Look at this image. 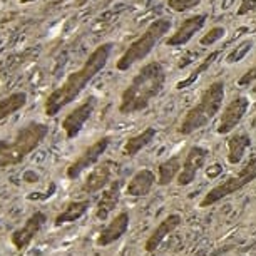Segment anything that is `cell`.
I'll use <instances>...</instances> for the list:
<instances>
[{
    "label": "cell",
    "mask_w": 256,
    "mask_h": 256,
    "mask_svg": "<svg viewBox=\"0 0 256 256\" xmlns=\"http://www.w3.org/2000/svg\"><path fill=\"white\" fill-rule=\"evenodd\" d=\"M251 146V139L248 134H234L228 139V161L230 164H240L246 149Z\"/></svg>",
    "instance_id": "d6986e66"
},
{
    "label": "cell",
    "mask_w": 256,
    "mask_h": 256,
    "mask_svg": "<svg viewBox=\"0 0 256 256\" xmlns=\"http://www.w3.org/2000/svg\"><path fill=\"white\" fill-rule=\"evenodd\" d=\"M112 169H114L112 161H106L102 164H99V166H96L88 174L86 181L82 182V186H80L82 192L92 194V192L100 191L104 186H108V182L110 181V176H112Z\"/></svg>",
    "instance_id": "4fadbf2b"
},
{
    "label": "cell",
    "mask_w": 256,
    "mask_h": 256,
    "mask_svg": "<svg viewBox=\"0 0 256 256\" xmlns=\"http://www.w3.org/2000/svg\"><path fill=\"white\" fill-rule=\"evenodd\" d=\"M206 24V16L201 14V16H192V17H188L186 20H182V24L180 26V28L172 34L171 37L166 40V44L169 47H181L188 44L191 40L192 36L196 32H200Z\"/></svg>",
    "instance_id": "7c38bea8"
},
{
    "label": "cell",
    "mask_w": 256,
    "mask_h": 256,
    "mask_svg": "<svg viewBox=\"0 0 256 256\" xmlns=\"http://www.w3.org/2000/svg\"><path fill=\"white\" fill-rule=\"evenodd\" d=\"M156 181V176L151 169H142V171H138L136 174L132 176V180L129 181L128 184V192L129 196H134V198H139V196H146L151 188Z\"/></svg>",
    "instance_id": "e0dca14e"
},
{
    "label": "cell",
    "mask_w": 256,
    "mask_h": 256,
    "mask_svg": "<svg viewBox=\"0 0 256 256\" xmlns=\"http://www.w3.org/2000/svg\"><path fill=\"white\" fill-rule=\"evenodd\" d=\"M181 168L182 166H181V158L180 156H172V158H169L168 161L161 162L158 168V172H159L158 184H161V186L169 184V182L180 174Z\"/></svg>",
    "instance_id": "7402d4cb"
},
{
    "label": "cell",
    "mask_w": 256,
    "mask_h": 256,
    "mask_svg": "<svg viewBox=\"0 0 256 256\" xmlns=\"http://www.w3.org/2000/svg\"><path fill=\"white\" fill-rule=\"evenodd\" d=\"M224 37V28L223 27H212L210 32L204 34L201 37V46H212L214 42H218L220 38Z\"/></svg>",
    "instance_id": "484cf974"
},
{
    "label": "cell",
    "mask_w": 256,
    "mask_h": 256,
    "mask_svg": "<svg viewBox=\"0 0 256 256\" xmlns=\"http://www.w3.org/2000/svg\"><path fill=\"white\" fill-rule=\"evenodd\" d=\"M96 104H98V99L90 96V98L82 100L74 110H70V112L66 116L64 120H62V129H64L67 139H74L79 136L84 124L88 122L90 119V116H92Z\"/></svg>",
    "instance_id": "52a82bcc"
},
{
    "label": "cell",
    "mask_w": 256,
    "mask_h": 256,
    "mask_svg": "<svg viewBox=\"0 0 256 256\" xmlns=\"http://www.w3.org/2000/svg\"><path fill=\"white\" fill-rule=\"evenodd\" d=\"M20 4H30V2H36V0H18Z\"/></svg>",
    "instance_id": "4dcf8cb0"
},
{
    "label": "cell",
    "mask_w": 256,
    "mask_h": 256,
    "mask_svg": "<svg viewBox=\"0 0 256 256\" xmlns=\"http://www.w3.org/2000/svg\"><path fill=\"white\" fill-rule=\"evenodd\" d=\"M166 82V70L161 62L152 60L142 66L134 79L120 96L119 112L134 114L149 108V102L158 98Z\"/></svg>",
    "instance_id": "7a4b0ae2"
},
{
    "label": "cell",
    "mask_w": 256,
    "mask_h": 256,
    "mask_svg": "<svg viewBox=\"0 0 256 256\" xmlns=\"http://www.w3.org/2000/svg\"><path fill=\"white\" fill-rule=\"evenodd\" d=\"M251 49H253V40H250V38L248 40H243L241 44H238L236 49H233L230 52L228 57H226V62H228V64H234V62L243 60Z\"/></svg>",
    "instance_id": "603a6c76"
},
{
    "label": "cell",
    "mask_w": 256,
    "mask_h": 256,
    "mask_svg": "<svg viewBox=\"0 0 256 256\" xmlns=\"http://www.w3.org/2000/svg\"><path fill=\"white\" fill-rule=\"evenodd\" d=\"M128 228H129V214L126 211H120L119 214L99 233L98 244L104 248V246L116 243V241L120 240L126 234Z\"/></svg>",
    "instance_id": "5bb4252c"
},
{
    "label": "cell",
    "mask_w": 256,
    "mask_h": 256,
    "mask_svg": "<svg viewBox=\"0 0 256 256\" xmlns=\"http://www.w3.org/2000/svg\"><path fill=\"white\" fill-rule=\"evenodd\" d=\"M27 104V94L26 92H12L7 98L0 99V120L10 118L17 110H20Z\"/></svg>",
    "instance_id": "44dd1931"
},
{
    "label": "cell",
    "mask_w": 256,
    "mask_h": 256,
    "mask_svg": "<svg viewBox=\"0 0 256 256\" xmlns=\"http://www.w3.org/2000/svg\"><path fill=\"white\" fill-rule=\"evenodd\" d=\"M250 100L244 96H236L233 100H230V104L226 106L223 114H221L220 124H218V134H228L241 122V119L244 118L246 110H248Z\"/></svg>",
    "instance_id": "30bf717a"
},
{
    "label": "cell",
    "mask_w": 256,
    "mask_h": 256,
    "mask_svg": "<svg viewBox=\"0 0 256 256\" xmlns=\"http://www.w3.org/2000/svg\"><path fill=\"white\" fill-rule=\"evenodd\" d=\"M254 180H256V158H251L250 161L240 169L238 174L230 176L228 180L223 181L221 184L212 188V190L208 192L204 198H202L200 206L206 208V206L214 204V202L221 201L223 198L233 194V192L240 191V190H243L246 184H250V182L254 181Z\"/></svg>",
    "instance_id": "8992f818"
},
{
    "label": "cell",
    "mask_w": 256,
    "mask_h": 256,
    "mask_svg": "<svg viewBox=\"0 0 256 256\" xmlns=\"http://www.w3.org/2000/svg\"><path fill=\"white\" fill-rule=\"evenodd\" d=\"M254 80H256V66H254V67H251V69H248L243 76L240 77L238 84L241 86V88H246V86L253 84Z\"/></svg>",
    "instance_id": "4316f807"
},
{
    "label": "cell",
    "mask_w": 256,
    "mask_h": 256,
    "mask_svg": "<svg viewBox=\"0 0 256 256\" xmlns=\"http://www.w3.org/2000/svg\"><path fill=\"white\" fill-rule=\"evenodd\" d=\"M221 172V166L220 164H212V166L208 169L206 171V174H208V178H216Z\"/></svg>",
    "instance_id": "f1b7e54d"
},
{
    "label": "cell",
    "mask_w": 256,
    "mask_h": 256,
    "mask_svg": "<svg viewBox=\"0 0 256 256\" xmlns=\"http://www.w3.org/2000/svg\"><path fill=\"white\" fill-rule=\"evenodd\" d=\"M46 221H47V218L42 211H36L32 216H28L27 221L24 223V226L17 228L10 234V243L14 248L18 251L26 250L27 246L32 243V240L36 238V234L40 231V228L44 226Z\"/></svg>",
    "instance_id": "9c48e42d"
},
{
    "label": "cell",
    "mask_w": 256,
    "mask_h": 256,
    "mask_svg": "<svg viewBox=\"0 0 256 256\" xmlns=\"http://www.w3.org/2000/svg\"><path fill=\"white\" fill-rule=\"evenodd\" d=\"M201 0H168V7L174 12H186L200 6Z\"/></svg>",
    "instance_id": "d4e9b609"
},
{
    "label": "cell",
    "mask_w": 256,
    "mask_h": 256,
    "mask_svg": "<svg viewBox=\"0 0 256 256\" xmlns=\"http://www.w3.org/2000/svg\"><path fill=\"white\" fill-rule=\"evenodd\" d=\"M154 138H156V129H154V128L144 129L142 132H139V134H136V136L129 138L128 141H126L122 152L126 154V156H129V158L136 156L141 149L146 148L148 144H151V141Z\"/></svg>",
    "instance_id": "ffe728a7"
},
{
    "label": "cell",
    "mask_w": 256,
    "mask_h": 256,
    "mask_svg": "<svg viewBox=\"0 0 256 256\" xmlns=\"http://www.w3.org/2000/svg\"><path fill=\"white\" fill-rule=\"evenodd\" d=\"M208 158V151L204 148L200 146H192L186 154V159L182 162V168L178 174V184L180 186H188L194 181V178L198 174V171L202 168Z\"/></svg>",
    "instance_id": "8fae6325"
},
{
    "label": "cell",
    "mask_w": 256,
    "mask_h": 256,
    "mask_svg": "<svg viewBox=\"0 0 256 256\" xmlns=\"http://www.w3.org/2000/svg\"><path fill=\"white\" fill-rule=\"evenodd\" d=\"M109 146V138H100L94 144H90L88 149H84L82 154H79V158L74 162L69 164L67 168V178L69 180H77L80 176L82 171H86L88 168L94 166L99 161V158L106 152V149Z\"/></svg>",
    "instance_id": "ba28073f"
},
{
    "label": "cell",
    "mask_w": 256,
    "mask_h": 256,
    "mask_svg": "<svg viewBox=\"0 0 256 256\" xmlns=\"http://www.w3.org/2000/svg\"><path fill=\"white\" fill-rule=\"evenodd\" d=\"M90 206L89 200H82V201H70L64 210H62L59 214L56 216L54 220V224L56 226H62V224H67V223H74V221L80 220L82 216L88 212Z\"/></svg>",
    "instance_id": "ac0fdd59"
},
{
    "label": "cell",
    "mask_w": 256,
    "mask_h": 256,
    "mask_svg": "<svg viewBox=\"0 0 256 256\" xmlns=\"http://www.w3.org/2000/svg\"><path fill=\"white\" fill-rule=\"evenodd\" d=\"M254 8H256V0H243V2H241V7L238 8V14L240 16H244V14L254 10Z\"/></svg>",
    "instance_id": "83f0119b"
},
{
    "label": "cell",
    "mask_w": 256,
    "mask_h": 256,
    "mask_svg": "<svg viewBox=\"0 0 256 256\" xmlns=\"http://www.w3.org/2000/svg\"><path fill=\"white\" fill-rule=\"evenodd\" d=\"M49 134V126L42 122L26 124L10 139H0V169L20 164L28 154L40 146Z\"/></svg>",
    "instance_id": "3957f363"
},
{
    "label": "cell",
    "mask_w": 256,
    "mask_h": 256,
    "mask_svg": "<svg viewBox=\"0 0 256 256\" xmlns=\"http://www.w3.org/2000/svg\"><path fill=\"white\" fill-rule=\"evenodd\" d=\"M181 221L182 218L180 214H169L168 218H164L161 223L158 224V228L151 233V236L148 238L146 244H144V250H146L148 253H152V251L161 244V241L181 224Z\"/></svg>",
    "instance_id": "9a60e30c"
},
{
    "label": "cell",
    "mask_w": 256,
    "mask_h": 256,
    "mask_svg": "<svg viewBox=\"0 0 256 256\" xmlns=\"http://www.w3.org/2000/svg\"><path fill=\"white\" fill-rule=\"evenodd\" d=\"M223 100H224V82L223 80L212 82L210 88L201 94L200 102L186 112L178 132L182 134V136H190V134L196 132L198 129L204 128L220 112Z\"/></svg>",
    "instance_id": "277c9868"
},
{
    "label": "cell",
    "mask_w": 256,
    "mask_h": 256,
    "mask_svg": "<svg viewBox=\"0 0 256 256\" xmlns=\"http://www.w3.org/2000/svg\"><path fill=\"white\" fill-rule=\"evenodd\" d=\"M251 128H254V129H256V116L253 118V120H251Z\"/></svg>",
    "instance_id": "f546056e"
},
{
    "label": "cell",
    "mask_w": 256,
    "mask_h": 256,
    "mask_svg": "<svg viewBox=\"0 0 256 256\" xmlns=\"http://www.w3.org/2000/svg\"><path fill=\"white\" fill-rule=\"evenodd\" d=\"M218 56H220V52H218V50H216V52H212V54H211L210 57H206V59H204V62H202V64H201L200 67H198V69H196L194 72H192V74H191V77H188V79H186L184 82H180V84H178L176 88H178V89H182V88H186V86L192 84V82H194V80L198 79V77L201 76V72H202V70H206L208 67H210V66L212 64V60H214V59H216V57H218Z\"/></svg>",
    "instance_id": "cb8c5ba5"
},
{
    "label": "cell",
    "mask_w": 256,
    "mask_h": 256,
    "mask_svg": "<svg viewBox=\"0 0 256 256\" xmlns=\"http://www.w3.org/2000/svg\"><path fill=\"white\" fill-rule=\"evenodd\" d=\"M253 92L256 94V84H254V88H253Z\"/></svg>",
    "instance_id": "1f68e13d"
},
{
    "label": "cell",
    "mask_w": 256,
    "mask_h": 256,
    "mask_svg": "<svg viewBox=\"0 0 256 256\" xmlns=\"http://www.w3.org/2000/svg\"><path fill=\"white\" fill-rule=\"evenodd\" d=\"M169 28H171V20H168V18L152 20L148 26L146 30H144L142 36L136 38V40L126 49L124 54L119 57V60L116 62V67H118L119 70H128L129 67L134 66L136 62L146 59L149 56V52L156 47L158 42L169 32Z\"/></svg>",
    "instance_id": "5b68a950"
},
{
    "label": "cell",
    "mask_w": 256,
    "mask_h": 256,
    "mask_svg": "<svg viewBox=\"0 0 256 256\" xmlns=\"http://www.w3.org/2000/svg\"><path fill=\"white\" fill-rule=\"evenodd\" d=\"M120 196V181H114L108 190L102 192V198L98 202L96 208V218L106 221L109 218V214L114 211V208L118 206Z\"/></svg>",
    "instance_id": "2e32d148"
},
{
    "label": "cell",
    "mask_w": 256,
    "mask_h": 256,
    "mask_svg": "<svg viewBox=\"0 0 256 256\" xmlns=\"http://www.w3.org/2000/svg\"><path fill=\"white\" fill-rule=\"evenodd\" d=\"M110 52H112V44L110 42H106V44L96 47V50L88 57L84 66L79 70L69 74V77H67L60 88L52 90L44 104V110L49 118H54L66 106H69L72 100H76L77 96L86 89V86L106 67Z\"/></svg>",
    "instance_id": "6da1fadb"
}]
</instances>
